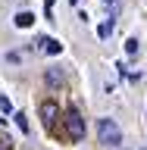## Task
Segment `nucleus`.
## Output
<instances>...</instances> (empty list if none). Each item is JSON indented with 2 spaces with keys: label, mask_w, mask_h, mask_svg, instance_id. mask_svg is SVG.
<instances>
[{
  "label": "nucleus",
  "mask_w": 147,
  "mask_h": 150,
  "mask_svg": "<svg viewBox=\"0 0 147 150\" xmlns=\"http://www.w3.org/2000/svg\"><path fill=\"white\" fill-rule=\"evenodd\" d=\"M97 138H100V144H107V147H119L122 144V128L113 119H97Z\"/></svg>",
  "instance_id": "nucleus-1"
},
{
  "label": "nucleus",
  "mask_w": 147,
  "mask_h": 150,
  "mask_svg": "<svg viewBox=\"0 0 147 150\" xmlns=\"http://www.w3.org/2000/svg\"><path fill=\"white\" fill-rule=\"evenodd\" d=\"M66 131H69V138H72V141H82L85 138V122H82V116H78L75 110L66 112Z\"/></svg>",
  "instance_id": "nucleus-2"
},
{
  "label": "nucleus",
  "mask_w": 147,
  "mask_h": 150,
  "mask_svg": "<svg viewBox=\"0 0 147 150\" xmlns=\"http://www.w3.org/2000/svg\"><path fill=\"white\" fill-rule=\"evenodd\" d=\"M56 103L53 100H47V103H41V122H44V128H50V125H53L56 122Z\"/></svg>",
  "instance_id": "nucleus-3"
},
{
  "label": "nucleus",
  "mask_w": 147,
  "mask_h": 150,
  "mask_svg": "<svg viewBox=\"0 0 147 150\" xmlns=\"http://www.w3.org/2000/svg\"><path fill=\"white\" fill-rule=\"evenodd\" d=\"M38 50H44V53L56 56V53H60V50H63V44H60L56 38H38Z\"/></svg>",
  "instance_id": "nucleus-4"
},
{
  "label": "nucleus",
  "mask_w": 147,
  "mask_h": 150,
  "mask_svg": "<svg viewBox=\"0 0 147 150\" xmlns=\"http://www.w3.org/2000/svg\"><path fill=\"white\" fill-rule=\"evenodd\" d=\"M13 22H16V28H31V25H35V16H31L28 9H22V13L13 16Z\"/></svg>",
  "instance_id": "nucleus-5"
},
{
  "label": "nucleus",
  "mask_w": 147,
  "mask_h": 150,
  "mask_svg": "<svg viewBox=\"0 0 147 150\" xmlns=\"http://www.w3.org/2000/svg\"><path fill=\"white\" fill-rule=\"evenodd\" d=\"M13 119H16L19 131H22V134H25V131H28V119H25V112H16V116H13Z\"/></svg>",
  "instance_id": "nucleus-6"
},
{
  "label": "nucleus",
  "mask_w": 147,
  "mask_h": 150,
  "mask_svg": "<svg viewBox=\"0 0 147 150\" xmlns=\"http://www.w3.org/2000/svg\"><path fill=\"white\" fill-rule=\"evenodd\" d=\"M44 78H47V81H50V84H53V88H56V84H60V81H63V75L56 72V69H50V72H47Z\"/></svg>",
  "instance_id": "nucleus-7"
},
{
  "label": "nucleus",
  "mask_w": 147,
  "mask_h": 150,
  "mask_svg": "<svg viewBox=\"0 0 147 150\" xmlns=\"http://www.w3.org/2000/svg\"><path fill=\"white\" fill-rule=\"evenodd\" d=\"M125 53H138V38H129L125 41Z\"/></svg>",
  "instance_id": "nucleus-8"
},
{
  "label": "nucleus",
  "mask_w": 147,
  "mask_h": 150,
  "mask_svg": "<svg viewBox=\"0 0 147 150\" xmlns=\"http://www.w3.org/2000/svg\"><path fill=\"white\" fill-rule=\"evenodd\" d=\"M110 31H113V22H103V25L97 28V35H100V38H110Z\"/></svg>",
  "instance_id": "nucleus-9"
},
{
  "label": "nucleus",
  "mask_w": 147,
  "mask_h": 150,
  "mask_svg": "<svg viewBox=\"0 0 147 150\" xmlns=\"http://www.w3.org/2000/svg\"><path fill=\"white\" fill-rule=\"evenodd\" d=\"M0 110H3V112H9V110H13V106H9V100H6V97H0Z\"/></svg>",
  "instance_id": "nucleus-10"
},
{
  "label": "nucleus",
  "mask_w": 147,
  "mask_h": 150,
  "mask_svg": "<svg viewBox=\"0 0 147 150\" xmlns=\"http://www.w3.org/2000/svg\"><path fill=\"white\" fill-rule=\"evenodd\" d=\"M0 150H6V141H0Z\"/></svg>",
  "instance_id": "nucleus-11"
}]
</instances>
